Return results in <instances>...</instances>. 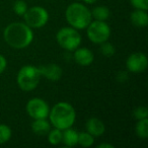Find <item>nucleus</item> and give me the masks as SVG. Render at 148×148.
Instances as JSON below:
<instances>
[{
	"instance_id": "nucleus-1",
	"label": "nucleus",
	"mask_w": 148,
	"mask_h": 148,
	"mask_svg": "<svg viewBox=\"0 0 148 148\" xmlns=\"http://www.w3.org/2000/svg\"><path fill=\"white\" fill-rule=\"evenodd\" d=\"M4 41L13 49H25L29 47L34 41L33 29L25 23H11L3 32Z\"/></svg>"
},
{
	"instance_id": "nucleus-2",
	"label": "nucleus",
	"mask_w": 148,
	"mask_h": 148,
	"mask_svg": "<svg viewBox=\"0 0 148 148\" xmlns=\"http://www.w3.org/2000/svg\"><path fill=\"white\" fill-rule=\"evenodd\" d=\"M48 118L54 128L63 131L74 125L76 120V112L69 103L59 101L50 109Z\"/></svg>"
},
{
	"instance_id": "nucleus-3",
	"label": "nucleus",
	"mask_w": 148,
	"mask_h": 148,
	"mask_svg": "<svg viewBox=\"0 0 148 148\" xmlns=\"http://www.w3.org/2000/svg\"><path fill=\"white\" fill-rule=\"evenodd\" d=\"M65 18L70 27L76 29H85L92 21L91 12L83 3L73 2L65 10Z\"/></svg>"
},
{
	"instance_id": "nucleus-4",
	"label": "nucleus",
	"mask_w": 148,
	"mask_h": 148,
	"mask_svg": "<svg viewBox=\"0 0 148 148\" xmlns=\"http://www.w3.org/2000/svg\"><path fill=\"white\" fill-rule=\"evenodd\" d=\"M41 80V74L38 67L34 65H25L19 69L16 75V83L23 91H32L38 87Z\"/></svg>"
},
{
	"instance_id": "nucleus-5",
	"label": "nucleus",
	"mask_w": 148,
	"mask_h": 148,
	"mask_svg": "<svg viewBox=\"0 0 148 148\" xmlns=\"http://www.w3.org/2000/svg\"><path fill=\"white\" fill-rule=\"evenodd\" d=\"M56 41L62 49L66 51H74L80 46L82 37L78 29L72 27H65L57 32Z\"/></svg>"
},
{
	"instance_id": "nucleus-6",
	"label": "nucleus",
	"mask_w": 148,
	"mask_h": 148,
	"mask_svg": "<svg viewBox=\"0 0 148 148\" xmlns=\"http://www.w3.org/2000/svg\"><path fill=\"white\" fill-rule=\"evenodd\" d=\"M85 29L88 40L97 45H101L109 41L111 37V27L107 21H91Z\"/></svg>"
},
{
	"instance_id": "nucleus-7",
	"label": "nucleus",
	"mask_w": 148,
	"mask_h": 148,
	"mask_svg": "<svg viewBox=\"0 0 148 148\" xmlns=\"http://www.w3.org/2000/svg\"><path fill=\"white\" fill-rule=\"evenodd\" d=\"M49 17L50 15L48 10L42 6L29 7L23 14L25 23L33 29H39L45 27L49 21Z\"/></svg>"
},
{
	"instance_id": "nucleus-8",
	"label": "nucleus",
	"mask_w": 148,
	"mask_h": 148,
	"mask_svg": "<svg viewBox=\"0 0 148 148\" xmlns=\"http://www.w3.org/2000/svg\"><path fill=\"white\" fill-rule=\"evenodd\" d=\"M27 113L33 120L48 119L50 109L48 103L41 97H33L27 103Z\"/></svg>"
},
{
	"instance_id": "nucleus-9",
	"label": "nucleus",
	"mask_w": 148,
	"mask_h": 148,
	"mask_svg": "<svg viewBox=\"0 0 148 148\" xmlns=\"http://www.w3.org/2000/svg\"><path fill=\"white\" fill-rule=\"evenodd\" d=\"M148 65V59L146 55L141 52L133 53L126 60V67L128 71L132 73H140L146 70Z\"/></svg>"
},
{
	"instance_id": "nucleus-10",
	"label": "nucleus",
	"mask_w": 148,
	"mask_h": 148,
	"mask_svg": "<svg viewBox=\"0 0 148 148\" xmlns=\"http://www.w3.org/2000/svg\"><path fill=\"white\" fill-rule=\"evenodd\" d=\"M38 69L41 74V77H45L46 79L51 81L60 80L63 75V70H62L61 66L55 63L38 66Z\"/></svg>"
},
{
	"instance_id": "nucleus-11",
	"label": "nucleus",
	"mask_w": 148,
	"mask_h": 148,
	"mask_svg": "<svg viewBox=\"0 0 148 148\" xmlns=\"http://www.w3.org/2000/svg\"><path fill=\"white\" fill-rule=\"evenodd\" d=\"M73 52L74 61L76 62L78 65L82 66V67H86V66L91 65L93 60H95V55H93V53L88 48L78 47L77 49L74 50Z\"/></svg>"
},
{
	"instance_id": "nucleus-12",
	"label": "nucleus",
	"mask_w": 148,
	"mask_h": 148,
	"mask_svg": "<svg viewBox=\"0 0 148 148\" xmlns=\"http://www.w3.org/2000/svg\"><path fill=\"white\" fill-rule=\"evenodd\" d=\"M85 129L93 137H101L105 134L106 126L101 120L97 118H89L85 123Z\"/></svg>"
},
{
	"instance_id": "nucleus-13",
	"label": "nucleus",
	"mask_w": 148,
	"mask_h": 148,
	"mask_svg": "<svg viewBox=\"0 0 148 148\" xmlns=\"http://www.w3.org/2000/svg\"><path fill=\"white\" fill-rule=\"evenodd\" d=\"M130 21L135 27H145L148 25V14L147 10L142 9H135L130 14Z\"/></svg>"
},
{
	"instance_id": "nucleus-14",
	"label": "nucleus",
	"mask_w": 148,
	"mask_h": 148,
	"mask_svg": "<svg viewBox=\"0 0 148 148\" xmlns=\"http://www.w3.org/2000/svg\"><path fill=\"white\" fill-rule=\"evenodd\" d=\"M32 130L37 135H47L51 130V123L47 119H36L32 123Z\"/></svg>"
},
{
	"instance_id": "nucleus-15",
	"label": "nucleus",
	"mask_w": 148,
	"mask_h": 148,
	"mask_svg": "<svg viewBox=\"0 0 148 148\" xmlns=\"http://www.w3.org/2000/svg\"><path fill=\"white\" fill-rule=\"evenodd\" d=\"M77 141H78V133L76 130L70 127L62 131V143L65 146L74 147L77 145Z\"/></svg>"
},
{
	"instance_id": "nucleus-16",
	"label": "nucleus",
	"mask_w": 148,
	"mask_h": 148,
	"mask_svg": "<svg viewBox=\"0 0 148 148\" xmlns=\"http://www.w3.org/2000/svg\"><path fill=\"white\" fill-rule=\"evenodd\" d=\"M91 12V16L95 21H107L109 19L110 15H111V11H110L109 7L103 6V5H99L95 6Z\"/></svg>"
},
{
	"instance_id": "nucleus-17",
	"label": "nucleus",
	"mask_w": 148,
	"mask_h": 148,
	"mask_svg": "<svg viewBox=\"0 0 148 148\" xmlns=\"http://www.w3.org/2000/svg\"><path fill=\"white\" fill-rule=\"evenodd\" d=\"M135 133L141 139L148 138V118L138 120L135 126Z\"/></svg>"
},
{
	"instance_id": "nucleus-18",
	"label": "nucleus",
	"mask_w": 148,
	"mask_h": 148,
	"mask_svg": "<svg viewBox=\"0 0 148 148\" xmlns=\"http://www.w3.org/2000/svg\"><path fill=\"white\" fill-rule=\"evenodd\" d=\"M95 144V137L88 133V132H81L78 133V141L77 145H80L81 147H90Z\"/></svg>"
},
{
	"instance_id": "nucleus-19",
	"label": "nucleus",
	"mask_w": 148,
	"mask_h": 148,
	"mask_svg": "<svg viewBox=\"0 0 148 148\" xmlns=\"http://www.w3.org/2000/svg\"><path fill=\"white\" fill-rule=\"evenodd\" d=\"M48 136V142L52 145H59L62 143V130L54 128L49 131L47 134Z\"/></svg>"
},
{
	"instance_id": "nucleus-20",
	"label": "nucleus",
	"mask_w": 148,
	"mask_h": 148,
	"mask_svg": "<svg viewBox=\"0 0 148 148\" xmlns=\"http://www.w3.org/2000/svg\"><path fill=\"white\" fill-rule=\"evenodd\" d=\"M12 136V131L10 127L5 124H0V145L5 144L10 140Z\"/></svg>"
},
{
	"instance_id": "nucleus-21",
	"label": "nucleus",
	"mask_w": 148,
	"mask_h": 148,
	"mask_svg": "<svg viewBox=\"0 0 148 148\" xmlns=\"http://www.w3.org/2000/svg\"><path fill=\"white\" fill-rule=\"evenodd\" d=\"M101 53L105 57H112V56L115 55L116 48L113 44L109 43V41H107L105 43L101 44Z\"/></svg>"
},
{
	"instance_id": "nucleus-22",
	"label": "nucleus",
	"mask_w": 148,
	"mask_h": 148,
	"mask_svg": "<svg viewBox=\"0 0 148 148\" xmlns=\"http://www.w3.org/2000/svg\"><path fill=\"white\" fill-rule=\"evenodd\" d=\"M27 2L25 0H16L13 4V11L16 15H19V16H23V14L25 13V11L27 10Z\"/></svg>"
},
{
	"instance_id": "nucleus-23",
	"label": "nucleus",
	"mask_w": 148,
	"mask_h": 148,
	"mask_svg": "<svg viewBox=\"0 0 148 148\" xmlns=\"http://www.w3.org/2000/svg\"><path fill=\"white\" fill-rule=\"evenodd\" d=\"M133 116L136 120H142L148 118V110L146 107L141 106V107L136 108L133 111Z\"/></svg>"
},
{
	"instance_id": "nucleus-24",
	"label": "nucleus",
	"mask_w": 148,
	"mask_h": 148,
	"mask_svg": "<svg viewBox=\"0 0 148 148\" xmlns=\"http://www.w3.org/2000/svg\"><path fill=\"white\" fill-rule=\"evenodd\" d=\"M130 2L135 9H142V10L148 9V0H130Z\"/></svg>"
},
{
	"instance_id": "nucleus-25",
	"label": "nucleus",
	"mask_w": 148,
	"mask_h": 148,
	"mask_svg": "<svg viewBox=\"0 0 148 148\" xmlns=\"http://www.w3.org/2000/svg\"><path fill=\"white\" fill-rule=\"evenodd\" d=\"M7 67V60L3 55H0V74H2Z\"/></svg>"
},
{
	"instance_id": "nucleus-26",
	"label": "nucleus",
	"mask_w": 148,
	"mask_h": 148,
	"mask_svg": "<svg viewBox=\"0 0 148 148\" xmlns=\"http://www.w3.org/2000/svg\"><path fill=\"white\" fill-rule=\"evenodd\" d=\"M97 148H114V145L109 143H101L97 145Z\"/></svg>"
},
{
	"instance_id": "nucleus-27",
	"label": "nucleus",
	"mask_w": 148,
	"mask_h": 148,
	"mask_svg": "<svg viewBox=\"0 0 148 148\" xmlns=\"http://www.w3.org/2000/svg\"><path fill=\"white\" fill-rule=\"evenodd\" d=\"M82 1L86 3V4H95L97 0H82Z\"/></svg>"
}]
</instances>
